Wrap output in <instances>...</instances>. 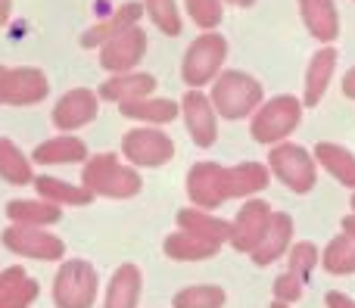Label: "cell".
<instances>
[{
  "instance_id": "6da1fadb",
  "label": "cell",
  "mask_w": 355,
  "mask_h": 308,
  "mask_svg": "<svg viewBox=\"0 0 355 308\" xmlns=\"http://www.w3.org/2000/svg\"><path fill=\"white\" fill-rule=\"evenodd\" d=\"M81 187L91 197H110V199H131L141 193L144 181L135 165L119 162L116 153H97L87 156L81 165Z\"/></svg>"
},
{
  "instance_id": "7a4b0ae2",
  "label": "cell",
  "mask_w": 355,
  "mask_h": 308,
  "mask_svg": "<svg viewBox=\"0 0 355 308\" xmlns=\"http://www.w3.org/2000/svg\"><path fill=\"white\" fill-rule=\"evenodd\" d=\"M212 109L225 118H246L265 103L262 100V84L252 78L250 72L240 69H227L212 81Z\"/></svg>"
},
{
  "instance_id": "3957f363",
  "label": "cell",
  "mask_w": 355,
  "mask_h": 308,
  "mask_svg": "<svg viewBox=\"0 0 355 308\" xmlns=\"http://www.w3.org/2000/svg\"><path fill=\"white\" fill-rule=\"evenodd\" d=\"M302 118V100L293 93H281V97H271L252 112L250 122V134L256 143H284L287 134H293L296 125Z\"/></svg>"
},
{
  "instance_id": "277c9868",
  "label": "cell",
  "mask_w": 355,
  "mask_h": 308,
  "mask_svg": "<svg viewBox=\"0 0 355 308\" xmlns=\"http://www.w3.org/2000/svg\"><path fill=\"white\" fill-rule=\"evenodd\" d=\"M268 172L281 181L287 190L293 193H309L318 184V162L300 143H275L268 153Z\"/></svg>"
},
{
  "instance_id": "5b68a950",
  "label": "cell",
  "mask_w": 355,
  "mask_h": 308,
  "mask_svg": "<svg viewBox=\"0 0 355 308\" xmlns=\"http://www.w3.org/2000/svg\"><path fill=\"white\" fill-rule=\"evenodd\" d=\"M227 60V41L215 31L200 35L187 50H184L181 60V78L184 84H190V91H200L202 84H209L212 78H218L221 66Z\"/></svg>"
},
{
  "instance_id": "8992f818",
  "label": "cell",
  "mask_w": 355,
  "mask_h": 308,
  "mask_svg": "<svg viewBox=\"0 0 355 308\" xmlns=\"http://www.w3.org/2000/svg\"><path fill=\"white\" fill-rule=\"evenodd\" d=\"M97 299V271L85 259H69L53 274L56 308H91Z\"/></svg>"
},
{
  "instance_id": "52a82bcc",
  "label": "cell",
  "mask_w": 355,
  "mask_h": 308,
  "mask_svg": "<svg viewBox=\"0 0 355 308\" xmlns=\"http://www.w3.org/2000/svg\"><path fill=\"white\" fill-rule=\"evenodd\" d=\"M122 156L135 168H159L175 159V143L156 125H150V128H131L122 137Z\"/></svg>"
},
{
  "instance_id": "ba28073f",
  "label": "cell",
  "mask_w": 355,
  "mask_h": 308,
  "mask_svg": "<svg viewBox=\"0 0 355 308\" xmlns=\"http://www.w3.org/2000/svg\"><path fill=\"white\" fill-rule=\"evenodd\" d=\"M3 246L12 255H22V259H37V262H62L66 255V243L56 234L44 228H28V224H10V228L0 234Z\"/></svg>"
},
{
  "instance_id": "9c48e42d",
  "label": "cell",
  "mask_w": 355,
  "mask_h": 308,
  "mask_svg": "<svg viewBox=\"0 0 355 308\" xmlns=\"http://www.w3.org/2000/svg\"><path fill=\"white\" fill-rule=\"evenodd\" d=\"M225 168L218 162H196L187 172V197L196 209H218L221 203H227V178Z\"/></svg>"
},
{
  "instance_id": "30bf717a",
  "label": "cell",
  "mask_w": 355,
  "mask_h": 308,
  "mask_svg": "<svg viewBox=\"0 0 355 308\" xmlns=\"http://www.w3.org/2000/svg\"><path fill=\"white\" fill-rule=\"evenodd\" d=\"M47 93H50L47 75L31 66L6 69L3 81H0V103H6V106H35Z\"/></svg>"
},
{
  "instance_id": "8fae6325",
  "label": "cell",
  "mask_w": 355,
  "mask_h": 308,
  "mask_svg": "<svg viewBox=\"0 0 355 308\" xmlns=\"http://www.w3.org/2000/svg\"><path fill=\"white\" fill-rule=\"evenodd\" d=\"M181 116L187 125V134L196 147H212L218 141V112L212 109V100L202 91H187L181 97Z\"/></svg>"
},
{
  "instance_id": "7c38bea8",
  "label": "cell",
  "mask_w": 355,
  "mask_h": 308,
  "mask_svg": "<svg viewBox=\"0 0 355 308\" xmlns=\"http://www.w3.org/2000/svg\"><path fill=\"white\" fill-rule=\"evenodd\" d=\"M271 215H275V209L265 199H246L243 209H237V218L231 221V240L227 243L237 253H252L262 240V234L268 230Z\"/></svg>"
},
{
  "instance_id": "4fadbf2b",
  "label": "cell",
  "mask_w": 355,
  "mask_h": 308,
  "mask_svg": "<svg viewBox=\"0 0 355 308\" xmlns=\"http://www.w3.org/2000/svg\"><path fill=\"white\" fill-rule=\"evenodd\" d=\"M144 53H147V35H144L141 25H135V28L122 31V35H116L112 41H106L100 47V66L112 75L135 72V66L144 60Z\"/></svg>"
},
{
  "instance_id": "5bb4252c",
  "label": "cell",
  "mask_w": 355,
  "mask_h": 308,
  "mask_svg": "<svg viewBox=\"0 0 355 308\" xmlns=\"http://www.w3.org/2000/svg\"><path fill=\"white\" fill-rule=\"evenodd\" d=\"M100 112V97L87 87H75V91L62 93L53 106V125L62 131V134H72V131L85 128L97 118Z\"/></svg>"
},
{
  "instance_id": "9a60e30c",
  "label": "cell",
  "mask_w": 355,
  "mask_h": 308,
  "mask_svg": "<svg viewBox=\"0 0 355 308\" xmlns=\"http://www.w3.org/2000/svg\"><path fill=\"white\" fill-rule=\"evenodd\" d=\"M156 91V78L150 72H122V75H112L100 84L97 97L100 100H110V103H135V100H144Z\"/></svg>"
},
{
  "instance_id": "2e32d148",
  "label": "cell",
  "mask_w": 355,
  "mask_h": 308,
  "mask_svg": "<svg viewBox=\"0 0 355 308\" xmlns=\"http://www.w3.org/2000/svg\"><path fill=\"white\" fill-rule=\"evenodd\" d=\"M290 243H293V218H290L287 212H275L268 221V230L262 234L259 246L252 249L250 255L259 268H265V265L281 259V255L290 249Z\"/></svg>"
},
{
  "instance_id": "e0dca14e",
  "label": "cell",
  "mask_w": 355,
  "mask_h": 308,
  "mask_svg": "<svg viewBox=\"0 0 355 308\" xmlns=\"http://www.w3.org/2000/svg\"><path fill=\"white\" fill-rule=\"evenodd\" d=\"M141 16H144V3H135V0H131V3H122L112 16H106L103 22L91 25V28L81 35V47H103V44L112 41L116 35L135 28V25L141 22Z\"/></svg>"
},
{
  "instance_id": "ac0fdd59",
  "label": "cell",
  "mask_w": 355,
  "mask_h": 308,
  "mask_svg": "<svg viewBox=\"0 0 355 308\" xmlns=\"http://www.w3.org/2000/svg\"><path fill=\"white\" fill-rule=\"evenodd\" d=\"M141 290H144L141 268L125 262V265L116 268L110 287H106L103 308H137V302H141Z\"/></svg>"
},
{
  "instance_id": "d6986e66",
  "label": "cell",
  "mask_w": 355,
  "mask_h": 308,
  "mask_svg": "<svg viewBox=\"0 0 355 308\" xmlns=\"http://www.w3.org/2000/svg\"><path fill=\"white\" fill-rule=\"evenodd\" d=\"M300 16L306 22L309 35L321 44L337 41L340 35V16L334 0H300Z\"/></svg>"
},
{
  "instance_id": "ffe728a7",
  "label": "cell",
  "mask_w": 355,
  "mask_h": 308,
  "mask_svg": "<svg viewBox=\"0 0 355 308\" xmlns=\"http://www.w3.org/2000/svg\"><path fill=\"white\" fill-rule=\"evenodd\" d=\"M225 178H227V197L231 199H252V193L268 187L271 172L262 162H237V165L225 168Z\"/></svg>"
},
{
  "instance_id": "44dd1931",
  "label": "cell",
  "mask_w": 355,
  "mask_h": 308,
  "mask_svg": "<svg viewBox=\"0 0 355 308\" xmlns=\"http://www.w3.org/2000/svg\"><path fill=\"white\" fill-rule=\"evenodd\" d=\"M334 69H337V50H334V47H321L318 53H315L312 60H309L302 106H318V103H321V97H324L327 87H331Z\"/></svg>"
},
{
  "instance_id": "7402d4cb",
  "label": "cell",
  "mask_w": 355,
  "mask_h": 308,
  "mask_svg": "<svg viewBox=\"0 0 355 308\" xmlns=\"http://www.w3.org/2000/svg\"><path fill=\"white\" fill-rule=\"evenodd\" d=\"M85 159H87L85 141H78L72 134L50 137V141L37 143L35 153H31V162H37V165H75V162Z\"/></svg>"
},
{
  "instance_id": "603a6c76",
  "label": "cell",
  "mask_w": 355,
  "mask_h": 308,
  "mask_svg": "<svg viewBox=\"0 0 355 308\" xmlns=\"http://www.w3.org/2000/svg\"><path fill=\"white\" fill-rule=\"evenodd\" d=\"M37 296H41V287L25 274L22 265L0 271V308H28Z\"/></svg>"
},
{
  "instance_id": "cb8c5ba5",
  "label": "cell",
  "mask_w": 355,
  "mask_h": 308,
  "mask_svg": "<svg viewBox=\"0 0 355 308\" xmlns=\"http://www.w3.org/2000/svg\"><path fill=\"white\" fill-rule=\"evenodd\" d=\"M175 221H178V230L196 234V237H202V240L218 243V246L231 240V221H225V218L212 215V212H206V209H181L175 215Z\"/></svg>"
},
{
  "instance_id": "d4e9b609",
  "label": "cell",
  "mask_w": 355,
  "mask_h": 308,
  "mask_svg": "<svg viewBox=\"0 0 355 308\" xmlns=\"http://www.w3.org/2000/svg\"><path fill=\"white\" fill-rule=\"evenodd\" d=\"M10 224H28V228H50L62 218V209L47 199H10L3 206Z\"/></svg>"
},
{
  "instance_id": "484cf974",
  "label": "cell",
  "mask_w": 355,
  "mask_h": 308,
  "mask_svg": "<svg viewBox=\"0 0 355 308\" xmlns=\"http://www.w3.org/2000/svg\"><path fill=\"white\" fill-rule=\"evenodd\" d=\"M312 156H315V162L331 174V178H337L343 187H352L355 190V156L349 153V150L340 147V143L321 141L318 147H315Z\"/></svg>"
},
{
  "instance_id": "4316f807",
  "label": "cell",
  "mask_w": 355,
  "mask_h": 308,
  "mask_svg": "<svg viewBox=\"0 0 355 308\" xmlns=\"http://www.w3.org/2000/svg\"><path fill=\"white\" fill-rule=\"evenodd\" d=\"M162 249H166V255L175 262H206V259H212V255H218L221 246L212 240H202V237H196V234H187V230H175V234L166 237Z\"/></svg>"
},
{
  "instance_id": "83f0119b",
  "label": "cell",
  "mask_w": 355,
  "mask_h": 308,
  "mask_svg": "<svg viewBox=\"0 0 355 308\" xmlns=\"http://www.w3.org/2000/svg\"><path fill=\"white\" fill-rule=\"evenodd\" d=\"M31 184H35L37 197L53 203V206H60V209H66V206H87L94 199L81 184H69V181L53 178V174H37Z\"/></svg>"
},
{
  "instance_id": "f1b7e54d",
  "label": "cell",
  "mask_w": 355,
  "mask_h": 308,
  "mask_svg": "<svg viewBox=\"0 0 355 308\" xmlns=\"http://www.w3.org/2000/svg\"><path fill=\"white\" fill-rule=\"evenodd\" d=\"M0 178L12 187H25L35 181L31 159L10 141V137H0Z\"/></svg>"
},
{
  "instance_id": "f546056e",
  "label": "cell",
  "mask_w": 355,
  "mask_h": 308,
  "mask_svg": "<svg viewBox=\"0 0 355 308\" xmlns=\"http://www.w3.org/2000/svg\"><path fill=\"white\" fill-rule=\"evenodd\" d=\"M125 118H135V122H150V125H168L181 116V106L175 100H135V103H122L119 106Z\"/></svg>"
},
{
  "instance_id": "4dcf8cb0",
  "label": "cell",
  "mask_w": 355,
  "mask_h": 308,
  "mask_svg": "<svg viewBox=\"0 0 355 308\" xmlns=\"http://www.w3.org/2000/svg\"><path fill=\"white\" fill-rule=\"evenodd\" d=\"M321 265L327 274H355V240L337 234L321 253Z\"/></svg>"
},
{
  "instance_id": "1f68e13d",
  "label": "cell",
  "mask_w": 355,
  "mask_h": 308,
  "mask_svg": "<svg viewBox=\"0 0 355 308\" xmlns=\"http://www.w3.org/2000/svg\"><path fill=\"white\" fill-rule=\"evenodd\" d=\"M227 293L215 284H193L175 293L172 308H225Z\"/></svg>"
},
{
  "instance_id": "d6a6232c",
  "label": "cell",
  "mask_w": 355,
  "mask_h": 308,
  "mask_svg": "<svg viewBox=\"0 0 355 308\" xmlns=\"http://www.w3.org/2000/svg\"><path fill=\"white\" fill-rule=\"evenodd\" d=\"M144 12H147L150 22H153L166 37L181 35L184 19H181V10H178L175 0H144Z\"/></svg>"
},
{
  "instance_id": "836d02e7",
  "label": "cell",
  "mask_w": 355,
  "mask_h": 308,
  "mask_svg": "<svg viewBox=\"0 0 355 308\" xmlns=\"http://www.w3.org/2000/svg\"><path fill=\"white\" fill-rule=\"evenodd\" d=\"M318 265H321V253L315 243H290V249H287V271L290 274H296V278L306 284Z\"/></svg>"
},
{
  "instance_id": "e575fe53",
  "label": "cell",
  "mask_w": 355,
  "mask_h": 308,
  "mask_svg": "<svg viewBox=\"0 0 355 308\" xmlns=\"http://www.w3.org/2000/svg\"><path fill=\"white\" fill-rule=\"evenodd\" d=\"M187 16L202 31H215L221 16H225V10H221V0H187Z\"/></svg>"
},
{
  "instance_id": "d590c367",
  "label": "cell",
  "mask_w": 355,
  "mask_h": 308,
  "mask_svg": "<svg viewBox=\"0 0 355 308\" xmlns=\"http://www.w3.org/2000/svg\"><path fill=\"white\" fill-rule=\"evenodd\" d=\"M302 299V280L296 274L284 271L275 278V302H284V305H293Z\"/></svg>"
},
{
  "instance_id": "8d00e7d4",
  "label": "cell",
  "mask_w": 355,
  "mask_h": 308,
  "mask_svg": "<svg viewBox=\"0 0 355 308\" xmlns=\"http://www.w3.org/2000/svg\"><path fill=\"white\" fill-rule=\"evenodd\" d=\"M324 302H327V308H355V299H349L346 293H337V290L327 293Z\"/></svg>"
},
{
  "instance_id": "74e56055",
  "label": "cell",
  "mask_w": 355,
  "mask_h": 308,
  "mask_svg": "<svg viewBox=\"0 0 355 308\" xmlns=\"http://www.w3.org/2000/svg\"><path fill=\"white\" fill-rule=\"evenodd\" d=\"M343 93H346L349 100H355V66L343 75Z\"/></svg>"
},
{
  "instance_id": "f35d334b",
  "label": "cell",
  "mask_w": 355,
  "mask_h": 308,
  "mask_svg": "<svg viewBox=\"0 0 355 308\" xmlns=\"http://www.w3.org/2000/svg\"><path fill=\"white\" fill-rule=\"evenodd\" d=\"M12 16V0H0V25H6Z\"/></svg>"
},
{
  "instance_id": "ab89813d",
  "label": "cell",
  "mask_w": 355,
  "mask_h": 308,
  "mask_svg": "<svg viewBox=\"0 0 355 308\" xmlns=\"http://www.w3.org/2000/svg\"><path fill=\"white\" fill-rule=\"evenodd\" d=\"M343 234H346V237H352V240H355V212H352V215H346V218H343Z\"/></svg>"
},
{
  "instance_id": "60d3db41",
  "label": "cell",
  "mask_w": 355,
  "mask_h": 308,
  "mask_svg": "<svg viewBox=\"0 0 355 308\" xmlns=\"http://www.w3.org/2000/svg\"><path fill=\"white\" fill-rule=\"evenodd\" d=\"M227 3H234V6H252L256 0H227Z\"/></svg>"
},
{
  "instance_id": "b9f144b4",
  "label": "cell",
  "mask_w": 355,
  "mask_h": 308,
  "mask_svg": "<svg viewBox=\"0 0 355 308\" xmlns=\"http://www.w3.org/2000/svg\"><path fill=\"white\" fill-rule=\"evenodd\" d=\"M271 308H290V305H284V302H271Z\"/></svg>"
},
{
  "instance_id": "7bdbcfd3",
  "label": "cell",
  "mask_w": 355,
  "mask_h": 308,
  "mask_svg": "<svg viewBox=\"0 0 355 308\" xmlns=\"http://www.w3.org/2000/svg\"><path fill=\"white\" fill-rule=\"evenodd\" d=\"M3 75H6V66H0V81H3Z\"/></svg>"
},
{
  "instance_id": "ee69618b",
  "label": "cell",
  "mask_w": 355,
  "mask_h": 308,
  "mask_svg": "<svg viewBox=\"0 0 355 308\" xmlns=\"http://www.w3.org/2000/svg\"><path fill=\"white\" fill-rule=\"evenodd\" d=\"M352 209H355V193H352Z\"/></svg>"
}]
</instances>
